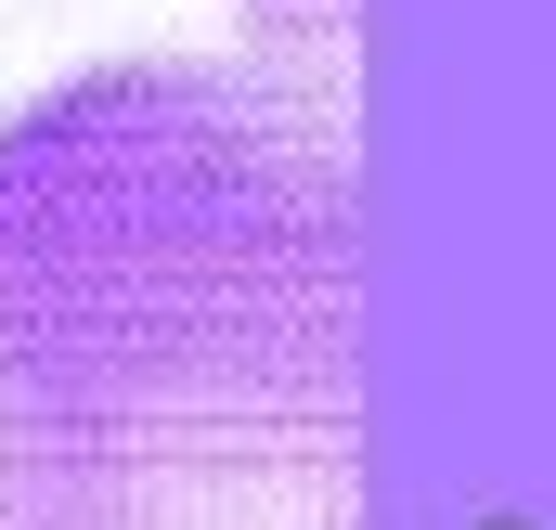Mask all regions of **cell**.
Returning <instances> with one entry per match:
<instances>
[{
    "label": "cell",
    "mask_w": 556,
    "mask_h": 530,
    "mask_svg": "<svg viewBox=\"0 0 556 530\" xmlns=\"http://www.w3.org/2000/svg\"><path fill=\"white\" fill-rule=\"evenodd\" d=\"M233 13L260 26V52L311 65V78H350V26H363V0H233Z\"/></svg>",
    "instance_id": "obj_2"
},
{
    "label": "cell",
    "mask_w": 556,
    "mask_h": 530,
    "mask_svg": "<svg viewBox=\"0 0 556 530\" xmlns=\"http://www.w3.org/2000/svg\"><path fill=\"white\" fill-rule=\"evenodd\" d=\"M0 530H363L350 78L117 52L0 117Z\"/></svg>",
    "instance_id": "obj_1"
}]
</instances>
